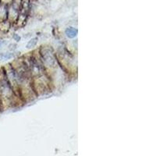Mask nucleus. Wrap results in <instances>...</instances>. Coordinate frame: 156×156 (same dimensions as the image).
Returning a JSON list of instances; mask_svg holds the SVG:
<instances>
[{
  "instance_id": "obj_1",
  "label": "nucleus",
  "mask_w": 156,
  "mask_h": 156,
  "mask_svg": "<svg viewBox=\"0 0 156 156\" xmlns=\"http://www.w3.org/2000/svg\"><path fill=\"white\" fill-rule=\"evenodd\" d=\"M14 90L5 76L3 68L0 69V107L4 109L9 106H12L15 98Z\"/></svg>"
},
{
  "instance_id": "obj_2",
  "label": "nucleus",
  "mask_w": 156,
  "mask_h": 156,
  "mask_svg": "<svg viewBox=\"0 0 156 156\" xmlns=\"http://www.w3.org/2000/svg\"><path fill=\"white\" fill-rule=\"evenodd\" d=\"M66 34L69 38H73L77 35V30L73 28V27H69V28L66 29Z\"/></svg>"
},
{
  "instance_id": "obj_3",
  "label": "nucleus",
  "mask_w": 156,
  "mask_h": 156,
  "mask_svg": "<svg viewBox=\"0 0 156 156\" xmlns=\"http://www.w3.org/2000/svg\"><path fill=\"white\" fill-rule=\"evenodd\" d=\"M37 37H34V38H32L30 41H28L27 44V48H31L33 47H34L37 44Z\"/></svg>"
},
{
  "instance_id": "obj_4",
  "label": "nucleus",
  "mask_w": 156,
  "mask_h": 156,
  "mask_svg": "<svg viewBox=\"0 0 156 156\" xmlns=\"http://www.w3.org/2000/svg\"><path fill=\"white\" fill-rule=\"evenodd\" d=\"M1 57H2L3 59H9V58H11L12 57V54H11V53H3Z\"/></svg>"
},
{
  "instance_id": "obj_5",
  "label": "nucleus",
  "mask_w": 156,
  "mask_h": 156,
  "mask_svg": "<svg viewBox=\"0 0 156 156\" xmlns=\"http://www.w3.org/2000/svg\"><path fill=\"white\" fill-rule=\"evenodd\" d=\"M13 39H14L15 41H18L20 40V36L17 35V34H14V35H13Z\"/></svg>"
}]
</instances>
